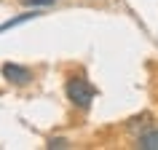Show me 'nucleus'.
<instances>
[{"label":"nucleus","mask_w":158,"mask_h":150,"mask_svg":"<svg viewBox=\"0 0 158 150\" xmlns=\"http://www.w3.org/2000/svg\"><path fill=\"white\" fill-rule=\"evenodd\" d=\"M22 3H24V6H54V3H56V0H22Z\"/></svg>","instance_id":"obj_5"},{"label":"nucleus","mask_w":158,"mask_h":150,"mask_svg":"<svg viewBox=\"0 0 158 150\" xmlns=\"http://www.w3.org/2000/svg\"><path fill=\"white\" fill-rule=\"evenodd\" d=\"M64 91H67V99L73 102L75 107H81V110H89L91 102H94V97H97V89H94L86 78H70L67 86H64Z\"/></svg>","instance_id":"obj_1"},{"label":"nucleus","mask_w":158,"mask_h":150,"mask_svg":"<svg viewBox=\"0 0 158 150\" xmlns=\"http://www.w3.org/2000/svg\"><path fill=\"white\" fill-rule=\"evenodd\" d=\"M35 16H40V11H35V8H32V11H24V14H19V16L8 19V22H3V24H0V32H6V30L22 24V22H30V19H35Z\"/></svg>","instance_id":"obj_3"},{"label":"nucleus","mask_w":158,"mask_h":150,"mask_svg":"<svg viewBox=\"0 0 158 150\" xmlns=\"http://www.w3.org/2000/svg\"><path fill=\"white\" fill-rule=\"evenodd\" d=\"M3 78H6L8 83H14V86H27L32 81V73H30L27 67H22V65L6 62V65H3Z\"/></svg>","instance_id":"obj_2"},{"label":"nucleus","mask_w":158,"mask_h":150,"mask_svg":"<svg viewBox=\"0 0 158 150\" xmlns=\"http://www.w3.org/2000/svg\"><path fill=\"white\" fill-rule=\"evenodd\" d=\"M48 148H51V150H62V148H67V140H51Z\"/></svg>","instance_id":"obj_6"},{"label":"nucleus","mask_w":158,"mask_h":150,"mask_svg":"<svg viewBox=\"0 0 158 150\" xmlns=\"http://www.w3.org/2000/svg\"><path fill=\"white\" fill-rule=\"evenodd\" d=\"M137 148H142V150H158V131L142 134L139 142H137Z\"/></svg>","instance_id":"obj_4"}]
</instances>
